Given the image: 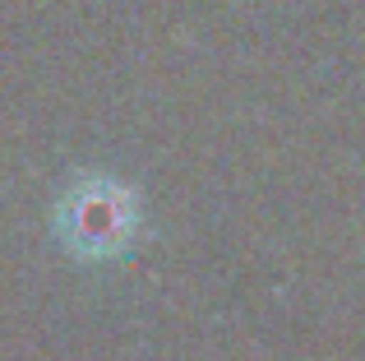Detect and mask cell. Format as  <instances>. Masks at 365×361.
Wrapping results in <instances>:
<instances>
[{"label":"cell","mask_w":365,"mask_h":361,"mask_svg":"<svg viewBox=\"0 0 365 361\" xmlns=\"http://www.w3.org/2000/svg\"><path fill=\"white\" fill-rule=\"evenodd\" d=\"M51 227L74 260H120L139 236V195L125 180L83 176L61 195Z\"/></svg>","instance_id":"1"}]
</instances>
